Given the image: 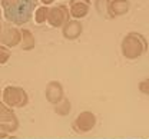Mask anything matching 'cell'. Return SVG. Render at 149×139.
Listing matches in <instances>:
<instances>
[{
  "label": "cell",
  "instance_id": "cell-1",
  "mask_svg": "<svg viewBox=\"0 0 149 139\" xmlns=\"http://www.w3.org/2000/svg\"><path fill=\"white\" fill-rule=\"evenodd\" d=\"M4 19L12 24H24L32 19L37 9V0H0Z\"/></svg>",
  "mask_w": 149,
  "mask_h": 139
},
{
  "label": "cell",
  "instance_id": "cell-11",
  "mask_svg": "<svg viewBox=\"0 0 149 139\" xmlns=\"http://www.w3.org/2000/svg\"><path fill=\"white\" fill-rule=\"evenodd\" d=\"M47 15H49V7L47 6H39L36 10H35V15H33V17H35V22H36L37 24H42V23H45V22H47Z\"/></svg>",
  "mask_w": 149,
  "mask_h": 139
},
{
  "label": "cell",
  "instance_id": "cell-10",
  "mask_svg": "<svg viewBox=\"0 0 149 139\" xmlns=\"http://www.w3.org/2000/svg\"><path fill=\"white\" fill-rule=\"evenodd\" d=\"M60 93H62V86H60L59 82L53 80L47 85V98L50 100H56L60 96Z\"/></svg>",
  "mask_w": 149,
  "mask_h": 139
},
{
  "label": "cell",
  "instance_id": "cell-16",
  "mask_svg": "<svg viewBox=\"0 0 149 139\" xmlns=\"http://www.w3.org/2000/svg\"><path fill=\"white\" fill-rule=\"evenodd\" d=\"M1 7H0V17H1ZM1 29H3V23H1V20H0V32H1Z\"/></svg>",
  "mask_w": 149,
  "mask_h": 139
},
{
  "label": "cell",
  "instance_id": "cell-5",
  "mask_svg": "<svg viewBox=\"0 0 149 139\" xmlns=\"http://www.w3.org/2000/svg\"><path fill=\"white\" fill-rule=\"evenodd\" d=\"M91 0H70L69 1V12L73 19H82L89 13Z\"/></svg>",
  "mask_w": 149,
  "mask_h": 139
},
{
  "label": "cell",
  "instance_id": "cell-7",
  "mask_svg": "<svg viewBox=\"0 0 149 139\" xmlns=\"http://www.w3.org/2000/svg\"><path fill=\"white\" fill-rule=\"evenodd\" d=\"M129 1L128 0H112L111 1V17L123 16L129 12Z\"/></svg>",
  "mask_w": 149,
  "mask_h": 139
},
{
  "label": "cell",
  "instance_id": "cell-8",
  "mask_svg": "<svg viewBox=\"0 0 149 139\" xmlns=\"http://www.w3.org/2000/svg\"><path fill=\"white\" fill-rule=\"evenodd\" d=\"M36 42H35V36L29 29H22V43L20 47L23 50H32L35 47Z\"/></svg>",
  "mask_w": 149,
  "mask_h": 139
},
{
  "label": "cell",
  "instance_id": "cell-4",
  "mask_svg": "<svg viewBox=\"0 0 149 139\" xmlns=\"http://www.w3.org/2000/svg\"><path fill=\"white\" fill-rule=\"evenodd\" d=\"M20 43H22V30L12 26V23H3V29L0 32V44L10 49Z\"/></svg>",
  "mask_w": 149,
  "mask_h": 139
},
{
  "label": "cell",
  "instance_id": "cell-3",
  "mask_svg": "<svg viewBox=\"0 0 149 139\" xmlns=\"http://www.w3.org/2000/svg\"><path fill=\"white\" fill-rule=\"evenodd\" d=\"M70 17V12L69 7H66L65 4H56L49 7V15H47V23L52 27H63Z\"/></svg>",
  "mask_w": 149,
  "mask_h": 139
},
{
  "label": "cell",
  "instance_id": "cell-12",
  "mask_svg": "<svg viewBox=\"0 0 149 139\" xmlns=\"http://www.w3.org/2000/svg\"><path fill=\"white\" fill-rule=\"evenodd\" d=\"M96 10L105 17H111V0H96Z\"/></svg>",
  "mask_w": 149,
  "mask_h": 139
},
{
  "label": "cell",
  "instance_id": "cell-14",
  "mask_svg": "<svg viewBox=\"0 0 149 139\" xmlns=\"http://www.w3.org/2000/svg\"><path fill=\"white\" fill-rule=\"evenodd\" d=\"M139 89H141L142 92H146V93H149V79H146L145 82H142V83L139 85Z\"/></svg>",
  "mask_w": 149,
  "mask_h": 139
},
{
  "label": "cell",
  "instance_id": "cell-13",
  "mask_svg": "<svg viewBox=\"0 0 149 139\" xmlns=\"http://www.w3.org/2000/svg\"><path fill=\"white\" fill-rule=\"evenodd\" d=\"M9 59H10V49L0 44V65H6Z\"/></svg>",
  "mask_w": 149,
  "mask_h": 139
},
{
  "label": "cell",
  "instance_id": "cell-9",
  "mask_svg": "<svg viewBox=\"0 0 149 139\" xmlns=\"http://www.w3.org/2000/svg\"><path fill=\"white\" fill-rule=\"evenodd\" d=\"M19 98H24V92L20 88H15V86H9L4 89V99L9 102H15Z\"/></svg>",
  "mask_w": 149,
  "mask_h": 139
},
{
  "label": "cell",
  "instance_id": "cell-6",
  "mask_svg": "<svg viewBox=\"0 0 149 139\" xmlns=\"http://www.w3.org/2000/svg\"><path fill=\"white\" fill-rule=\"evenodd\" d=\"M80 33H82V24H80V22H77L76 19L69 20V22L63 26V29H62L63 38H66L68 40L77 39V38L80 36Z\"/></svg>",
  "mask_w": 149,
  "mask_h": 139
},
{
  "label": "cell",
  "instance_id": "cell-15",
  "mask_svg": "<svg viewBox=\"0 0 149 139\" xmlns=\"http://www.w3.org/2000/svg\"><path fill=\"white\" fill-rule=\"evenodd\" d=\"M45 6H49V4H52V3H55V1H57V0H40Z\"/></svg>",
  "mask_w": 149,
  "mask_h": 139
},
{
  "label": "cell",
  "instance_id": "cell-2",
  "mask_svg": "<svg viewBox=\"0 0 149 139\" xmlns=\"http://www.w3.org/2000/svg\"><path fill=\"white\" fill-rule=\"evenodd\" d=\"M122 53L126 59H138L142 56L146 49H148V42L146 39L138 33V32H130L122 40Z\"/></svg>",
  "mask_w": 149,
  "mask_h": 139
}]
</instances>
